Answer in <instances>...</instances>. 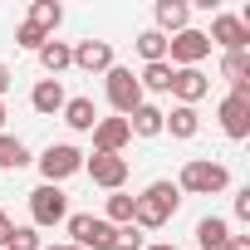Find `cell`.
Here are the masks:
<instances>
[{"mask_svg": "<svg viewBox=\"0 0 250 250\" xmlns=\"http://www.w3.org/2000/svg\"><path fill=\"white\" fill-rule=\"evenodd\" d=\"M177 206H182L177 182H152L143 196H133V226L138 230H157V226H167L177 216Z\"/></svg>", "mask_w": 250, "mask_h": 250, "instance_id": "1", "label": "cell"}, {"mask_svg": "<svg viewBox=\"0 0 250 250\" xmlns=\"http://www.w3.org/2000/svg\"><path fill=\"white\" fill-rule=\"evenodd\" d=\"M226 187H230V172L221 162H206V157H191L177 177V191H191V196H216Z\"/></svg>", "mask_w": 250, "mask_h": 250, "instance_id": "2", "label": "cell"}, {"mask_svg": "<svg viewBox=\"0 0 250 250\" xmlns=\"http://www.w3.org/2000/svg\"><path fill=\"white\" fill-rule=\"evenodd\" d=\"M103 79H108L103 88H108V103L118 108V118H128L133 108H143V83H138V74H133V69H118V64H113Z\"/></svg>", "mask_w": 250, "mask_h": 250, "instance_id": "3", "label": "cell"}, {"mask_svg": "<svg viewBox=\"0 0 250 250\" xmlns=\"http://www.w3.org/2000/svg\"><path fill=\"white\" fill-rule=\"evenodd\" d=\"M206 54H211L206 30H191V25H187L182 35H172V40H167V64H172V69H196Z\"/></svg>", "mask_w": 250, "mask_h": 250, "instance_id": "4", "label": "cell"}, {"mask_svg": "<svg viewBox=\"0 0 250 250\" xmlns=\"http://www.w3.org/2000/svg\"><path fill=\"white\" fill-rule=\"evenodd\" d=\"M69 235L79 250H113L118 226H108L103 216H69Z\"/></svg>", "mask_w": 250, "mask_h": 250, "instance_id": "5", "label": "cell"}, {"mask_svg": "<svg viewBox=\"0 0 250 250\" xmlns=\"http://www.w3.org/2000/svg\"><path fill=\"white\" fill-rule=\"evenodd\" d=\"M40 172H44V182H49V187H59L64 177L83 172V152H79V147H69V143H49V147H44V157H40Z\"/></svg>", "mask_w": 250, "mask_h": 250, "instance_id": "6", "label": "cell"}, {"mask_svg": "<svg viewBox=\"0 0 250 250\" xmlns=\"http://www.w3.org/2000/svg\"><path fill=\"white\" fill-rule=\"evenodd\" d=\"M30 216H35V226H59V221H69V196L44 182L30 191Z\"/></svg>", "mask_w": 250, "mask_h": 250, "instance_id": "7", "label": "cell"}, {"mask_svg": "<svg viewBox=\"0 0 250 250\" xmlns=\"http://www.w3.org/2000/svg\"><path fill=\"white\" fill-rule=\"evenodd\" d=\"M216 118H221V133L226 138H250V98L245 93H226L221 98V108H216Z\"/></svg>", "mask_w": 250, "mask_h": 250, "instance_id": "8", "label": "cell"}, {"mask_svg": "<svg viewBox=\"0 0 250 250\" xmlns=\"http://www.w3.org/2000/svg\"><path fill=\"white\" fill-rule=\"evenodd\" d=\"M83 172H88L98 187H108V191H123V182H128V157L93 152V157H83Z\"/></svg>", "mask_w": 250, "mask_h": 250, "instance_id": "9", "label": "cell"}, {"mask_svg": "<svg viewBox=\"0 0 250 250\" xmlns=\"http://www.w3.org/2000/svg\"><path fill=\"white\" fill-rule=\"evenodd\" d=\"M206 40H211V44H221L226 54H235V49H245V44H250V25H245L240 15H216Z\"/></svg>", "mask_w": 250, "mask_h": 250, "instance_id": "10", "label": "cell"}, {"mask_svg": "<svg viewBox=\"0 0 250 250\" xmlns=\"http://www.w3.org/2000/svg\"><path fill=\"white\" fill-rule=\"evenodd\" d=\"M182 108H196L206 93H211V83H206V74L201 69H172V88H167Z\"/></svg>", "mask_w": 250, "mask_h": 250, "instance_id": "11", "label": "cell"}, {"mask_svg": "<svg viewBox=\"0 0 250 250\" xmlns=\"http://www.w3.org/2000/svg\"><path fill=\"white\" fill-rule=\"evenodd\" d=\"M133 143V133H128V118H98L93 123V152H123Z\"/></svg>", "mask_w": 250, "mask_h": 250, "instance_id": "12", "label": "cell"}, {"mask_svg": "<svg viewBox=\"0 0 250 250\" xmlns=\"http://www.w3.org/2000/svg\"><path fill=\"white\" fill-rule=\"evenodd\" d=\"M74 64H79L83 74H108V69H113V44H108V40H83V44L74 49Z\"/></svg>", "mask_w": 250, "mask_h": 250, "instance_id": "13", "label": "cell"}, {"mask_svg": "<svg viewBox=\"0 0 250 250\" xmlns=\"http://www.w3.org/2000/svg\"><path fill=\"white\" fill-rule=\"evenodd\" d=\"M187 20H191L187 0H157V35H182Z\"/></svg>", "mask_w": 250, "mask_h": 250, "instance_id": "14", "label": "cell"}, {"mask_svg": "<svg viewBox=\"0 0 250 250\" xmlns=\"http://www.w3.org/2000/svg\"><path fill=\"white\" fill-rule=\"evenodd\" d=\"M162 133H172V138H182V143H187V138H196V133H201L196 108H182V103H177L172 113H162Z\"/></svg>", "mask_w": 250, "mask_h": 250, "instance_id": "15", "label": "cell"}, {"mask_svg": "<svg viewBox=\"0 0 250 250\" xmlns=\"http://www.w3.org/2000/svg\"><path fill=\"white\" fill-rule=\"evenodd\" d=\"M221 74L230 79V93H245V98H250V54H245V49L226 54V59H221Z\"/></svg>", "mask_w": 250, "mask_h": 250, "instance_id": "16", "label": "cell"}, {"mask_svg": "<svg viewBox=\"0 0 250 250\" xmlns=\"http://www.w3.org/2000/svg\"><path fill=\"white\" fill-rule=\"evenodd\" d=\"M30 103H35V113H64V83L59 79H40L35 83V93H30Z\"/></svg>", "mask_w": 250, "mask_h": 250, "instance_id": "17", "label": "cell"}, {"mask_svg": "<svg viewBox=\"0 0 250 250\" xmlns=\"http://www.w3.org/2000/svg\"><path fill=\"white\" fill-rule=\"evenodd\" d=\"M196 245H201V250H226V245H230V226H226L221 216H201V221H196Z\"/></svg>", "mask_w": 250, "mask_h": 250, "instance_id": "18", "label": "cell"}, {"mask_svg": "<svg viewBox=\"0 0 250 250\" xmlns=\"http://www.w3.org/2000/svg\"><path fill=\"white\" fill-rule=\"evenodd\" d=\"M64 123H69L74 133H93V123H98L93 98H64Z\"/></svg>", "mask_w": 250, "mask_h": 250, "instance_id": "19", "label": "cell"}, {"mask_svg": "<svg viewBox=\"0 0 250 250\" xmlns=\"http://www.w3.org/2000/svg\"><path fill=\"white\" fill-rule=\"evenodd\" d=\"M59 20H64V5H59V0H35L25 25H35L40 35H54V30H59Z\"/></svg>", "mask_w": 250, "mask_h": 250, "instance_id": "20", "label": "cell"}, {"mask_svg": "<svg viewBox=\"0 0 250 250\" xmlns=\"http://www.w3.org/2000/svg\"><path fill=\"white\" fill-rule=\"evenodd\" d=\"M128 133H138V138H157V133H162V108H152V103L133 108V113H128Z\"/></svg>", "mask_w": 250, "mask_h": 250, "instance_id": "21", "label": "cell"}, {"mask_svg": "<svg viewBox=\"0 0 250 250\" xmlns=\"http://www.w3.org/2000/svg\"><path fill=\"white\" fill-rule=\"evenodd\" d=\"M40 64H44L49 74H64V69L74 64V49H69L64 40H44V44H40Z\"/></svg>", "mask_w": 250, "mask_h": 250, "instance_id": "22", "label": "cell"}, {"mask_svg": "<svg viewBox=\"0 0 250 250\" xmlns=\"http://www.w3.org/2000/svg\"><path fill=\"white\" fill-rule=\"evenodd\" d=\"M30 162V147L20 143V138H10V133H0V167L5 172H20Z\"/></svg>", "mask_w": 250, "mask_h": 250, "instance_id": "23", "label": "cell"}, {"mask_svg": "<svg viewBox=\"0 0 250 250\" xmlns=\"http://www.w3.org/2000/svg\"><path fill=\"white\" fill-rule=\"evenodd\" d=\"M138 54H143L147 64H162V59H167V35H157V30H143V35H138Z\"/></svg>", "mask_w": 250, "mask_h": 250, "instance_id": "24", "label": "cell"}, {"mask_svg": "<svg viewBox=\"0 0 250 250\" xmlns=\"http://www.w3.org/2000/svg\"><path fill=\"white\" fill-rule=\"evenodd\" d=\"M138 83L152 88V93H167V88H172V64H167V59H162V64H147V69L138 74Z\"/></svg>", "mask_w": 250, "mask_h": 250, "instance_id": "25", "label": "cell"}, {"mask_svg": "<svg viewBox=\"0 0 250 250\" xmlns=\"http://www.w3.org/2000/svg\"><path fill=\"white\" fill-rule=\"evenodd\" d=\"M108 226H133V196H123V191H113L108 196V216H103Z\"/></svg>", "mask_w": 250, "mask_h": 250, "instance_id": "26", "label": "cell"}, {"mask_svg": "<svg viewBox=\"0 0 250 250\" xmlns=\"http://www.w3.org/2000/svg\"><path fill=\"white\" fill-rule=\"evenodd\" d=\"M5 250H44V245H40L35 226H15V230H10V240H5Z\"/></svg>", "mask_w": 250, "mask_h": 250, "instance_id": "27", "label": "cell"}, {"mask_svg": "<svg viewBox=\"0 0 250 250\" xmlns=\"http://www.w3.org/2000/svg\"><path fill=\"white\" fill-rule=\"evenodd\" d=\"M44 40H49V35H40L35 25H20V30H15V44H20V49H35V54H40Z\"/></svg>", "mask_w": 250, "mask_h": 250, "instance_id": "28", "label": "cell"}, {"mask_svg": "<svg viewBox=\"0 0 250 250\" xmlns=\"http://www.w3.org/2000/svg\"><path fill=\"white\" fill-rule=\"evenodd\" d=\"M113 250H143V230L138 226H123L118 240H113Z\"/></svg>", "mask_w": 250, "mask_h": 250, "instance_id": "29", "label": "cell"}, {"mask_svg": "<svg viewBox=\"0 0 250 250\" xmlns=\"http://www.w3.org/2000/svg\"><path fill=\"white\" fill-rule=\"evenodd\" d=\"M235 216H240V221H250V187L235 196Z\"/></svg>", "mask_w": 250, "mask_h": 250, "instance_id": "30", "label": "cell"}, {"mask_svg": "<svg viewBox=\"0 0 250 250\" xmlns=\"http://www.w3.org/2000/svg\"><path fill=\"white\" fill-rule=\"evenodd\" d=\"M226 250H250V240H245V235H230V245H226Z\"/></svg>", "mask_w": 250, "mask_h": 250, "instance_id": "31", "label": "cell"}, {"mask_svg": "<svg viewBox=\"0 0 250 250\" xmlns=\"http://www.w3.org/2000/svg\"><path fill=\"white\" fill-rule=\"evenodd\" d=\"M5 88H10V69H5V64H0V93H5Z\"/></svg>", "mask_w": 250, "mask_h": 250, "instance_id": "32", "label": "cell"}, {"mask_svg": "<svg viewBox=\"0 0 250 250\" xmlns=\"http://www.w3.org/2000/svg\"><path fill=\"white\" fill-rule=\"evenodd\" d=\"M143 250H177V245H167V240H162V245H143Z\"/></svg>", "mask_w": 250, "mask_h": 250, "instance_id": "33", "label": "cell"}, {"mask_svg": "<svg viewBox=\"0 0 250 250\" xmlns=\"http://www.w3.org/2000/svg\"><path fill=\"white\" fill-rule=\"evenodd\" d=\"M5 118H10V113H5V98H0V128H5Z\"/></svg>", "mask_w": 250, "mask_h": 250, "instance_id": "34", "label": "cell"}, {"mask_svg": "<svg viewBox=\"0 0 250 250\" xmlns=\"http://www.w3.org/2000/svg\"><path fill=\"white\" fill-rule=\"evenodd\" d=\"M49 250H79V245H49Z\"/></svg>", "mask_w": 250, "mask_h": 250, "instance_id": "35", "label": "cell"}]
</instances>
